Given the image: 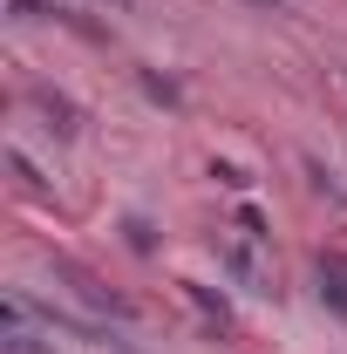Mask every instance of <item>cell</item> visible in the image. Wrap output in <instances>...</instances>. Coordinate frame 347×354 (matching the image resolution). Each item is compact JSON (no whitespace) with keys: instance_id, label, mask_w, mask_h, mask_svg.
<instances>
[{"instance_id":"6da1fadb","label":"cell","mask_w":347,"mask_h":354,"mask_svg":"<svg viewBox=\"0 0 347 354\" xmlns=\"http://www.w3.org/2000/svg\"><path fill=\"white\" fill-rule=\"evenodd\" d=\"M7 354H41V341L28 334V300H7Z\"/></svg>"},{"instance_id":"7a4b0ae2","label":"cell","mask_w":347,"mask_h":354,"mask_svg":"<svg viewBox=\"0 0 347 354\" xmlns=\"http://www.w3.org/2000/svg\"><path fill=\"white\" fill-rule=\"evenodd\" d=\"M320 300L347 313V266L341 259H320Z\"/></svg>"}]
</instances>
